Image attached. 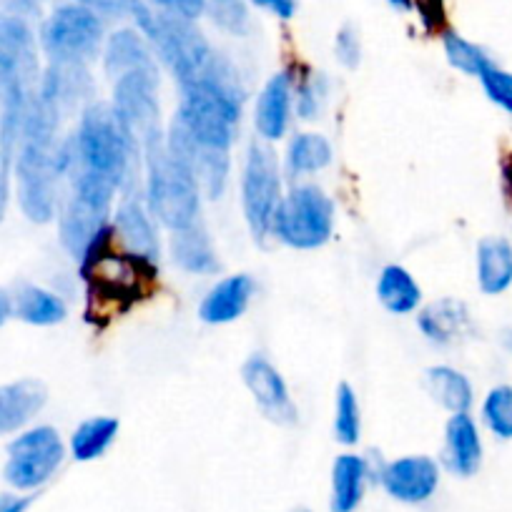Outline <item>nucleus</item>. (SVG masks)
I'll return each instance as SVG.
<instances>
[{"label":"nucleus","instance_id":"10","mask_svg":"<svg viewBox=\"0 0 512 512\" xmlns=\"http://www.w3.org/2000/svg\"><path fill=\"white\" fill-rule=\"evenodd\" d=\"M116 189L86 176H71V196L61 214V244L73 259H81L98 231L108 224Z\"/></svg>","mask_w":512,"mask_h":512},{"label":"nucleus","instance_id":"47","mask_svg":"<svg viewBox=\"0 0 512 512\" xmlns=\"http://www.w3.org/2000/svg\"><path fill=\"white\" fill-rule=\"evenodd\" d=\"M0 181H8V184H11V179H8V176H3V174H0Z\"/></svg>","mask_w":512,"mask_h":512},{"label":"nucleus","instance_id":"34","mask_svg":"<svg viewBox=\"0 0 512 512\" xmlns=\"http://www.w3.org/2000/svg\"><path fill=\"white\" fill-rule=\"evenodd\" d=\"M206 13L231 36L241 38L251 31V16L244 0H206Z\"/></svg>","mask_w":512,"mask_h":512},{"label":"nucleus","instance_id":"9","mask_svg":"<svg viewBox=\"0 0 512 512\" xmlns=\"http://www.w3.org/2000/svg\"><path fill=\"white\" fill-rule=\"evenodd\" d=\"M282 199L277 154L264 141H251L244 179H241V201H244L246 224L256 241H264L272 234L274 216H277Z\"/></svg>","mask_w":512,"mask_h":512},{"label":"nucleus","instance_id":"21","mask_svg":"<svg viewBox=\"0 0 512 512\" xmlns=\"http://www.w3.org/2000/svg\"><path fill=\"white\" fill-rule=\"evenodd\" d=\"M151 211L146 209V204L141 201V196L128 194L121 201L116 211V234L121 236V241L126 244L128 251L134 254L146 256V259H154L159 256V241H156V229L151 224Z\"/></svg>","mask_w":512,"mask_h":512},{"label":"nucleus","instance_id":"6","mask_svg":"<svg viewBox=\"0 0 512 512\" xmlns=\"http://www.w3.org/2000/svg\"><path fill=\"white\" fill-rule=\"evenodd\" d=\"M134 21L149 41L151 51L169 66V71L174 73L179 83L191 81L214 56L209 41L194 26V21L171 16V13L151 11L149 6L141 8Z\"/></svg>","mask_w":512,"mask_h":512},{"label":"nucleus","instance_id":"11","mask_svg":"<svg viewBox=\"0 0 512 512\" xmlns=\"http://www.w3.org/2000/svg\"><path fill=\"white\" fill-rule=\"evenodd\" d=\"M66 457L61 435L53 427L41 425L21 432L8 445V460L3 467V477L11 487L21 492L38 490L46 485Z\"/></svg>","mask_w":512,"mask_h":512},{"label":"nucleus","instance_id":"32","mask_svg":"<svg viewBox=\"0 0 512 512\" xmlns=\"http://www.w3.org/2000/svg\"><path fill=\"white\" fill-rule=\"evenodd\" d=\"M442 46H445V56L447 61H450V66L457 68L460 73H465V76L477 78L492 63V58L487 56L485 48L462 38L460 33H455L452 28L442 36Z\"/></svg>","mask_w":512,"mask_h":512},{"label":"nucleus","instance_id":"43","mask_svg":"<svg viewBox=\"0 0 512 512\" xmlns=\"http://www.w3.org/2000/svg\"><path fill=\"white\" fill-rule=\"evenodd\" d=\"M13 317V297L6 292V289H0V327Z\"/></svg>","mask_w":512,"mask_h":512},{"label":"nucleus","instance_id":"2","mask_svg":"<svg viewBox=\"0 0 512 512\" xmlns=\"http://www.w3.org/2000/svg\"><path fill=\"white\" fill-rule=\"evenodd\" d=\"M116 226L106 224L83 251L81 279L86 282V319L106 324L131 312L159 287V267L154 259L116 249Z\"/></svg>","mask_w":512,"mask_h":512},{"label":"nucleus","instance_id":"26","mask_svg":"<svg viewBox=\"0 0 512 512\" xmlns=\"http://www.w3.org/2000/svg\"><path fill=\"white\" fill-rule=\"evenodd\" d=\"M171 259L184 272L191 274H211L219 269V259H216L214 249H211L209 236L196 224L189 226V229L174 231V239H171Z\"/></svg>","mask_w":512,"mask_h":512},{"label":"nucleus","instance_id":"20","mask_svg":"<svg viewBox=\"0 0 512 512\" xmlns=\"http://www.w3.org/2000/svg\"><path fill=\"white\" fill-rule=\"evenodd\" d=\"M254 294V279L249 274H234L226 277L211 289L199 307L201 322L206 324H229L236 322L246 312Z\"/></svg>","mask_w":512,"mask_h":512},{"label":"nucleus","instance_id":"33","mask_svg":"<svg viewBox=\"0 0 512 512\" xmlns=\"http://www.w3.org/2000/svg\"><path fill=\"white\" fill-rule=\"evenodd\" d=\"M482 420L487 430L500 440H512V387L510 384H497L487 392L482 402Z\"/></svg>","mask_w":512,"mask_h":512},{"label":"nucleus","instance_id":"45","mask_svg":"<svg viewBox=\"0 0 512 512\" xmlns=\"http://www.w3.org/2000/svg\"><path fill=\"white\" fill-rule=\"evenodd\" d=\"M387 3H390L395 11H402V13L412 11V0H387Z\"/></svg>","mask_w":512,"mask_h":512},{"label":"nucleus","instance_id":"42","mask_svg":"<svg viewBox=\"0 0 512 512\" xmlns=\"http://www.w3.org/2000/svg\"><path fill=\"white\" fill-rule=\"evenodd\" d=\"M500 176H502V191H505L507 204L512 206V151H507L500 161Z\"/></svg>","mask_w":512,"mask_h":512},{"label":"nucleus","instance_id":"39","mask_svg":"<svg viewBox=\"0 0 512 512\" xmlns=\"http://www.w3.org/2000/svg\"><path fill=\"white\" fill-rule=\"evenodd\" d=\"M161 13H171V16L186 18V21H196L206 13V0H151Z\"/></svg>","mask_w":512,"mask_h":512},{"label":"nucleus","instance_id":"16","mask_svg":"<svg viewBox=\"0 0 512 512\" xmlns=\"http://www.w3.org/2000/svg\"><path fill=\"white\" fill-rule=\"evenodd\" d=\"M103 66L113 81L128 76V73H146V76L159 78L149 41L144 38V33H136L131 28H121L108 36L106 46H103Z\"/></svg>","mask_w":512,"mask_h":512},{"label":"nucleus","instance_id":"35","mask_svg":"<svg viewBox=\"0 0 512 512\" xmlns=\"http://www.w3.org/2000/svg\"><path fill=\"white\" fill-rule=\"evenodd\" d=\"M477 78H480L485 96L512 116V73L490 63Z\"/></svg>","mask_w":512,"mask_h":512},{"label":"nucleus","instance_id":"4","mask_svg":"<svg viewBox=\"0 0 512 512\" xmlns=\"http://www.w3.org/2000/svg\"><path fill=\"white\" fill-rule=\"evenodd\" d=\"M139 146L126 134L108 103H91L81 113L76 134L61 146V174L86 176L121 189L131 181Z\"/></svg>","mask_w":512,"mask_h":512},{"label":"nucleus","instance_id":"7","mask_svg":"<svg viewBox=\"0 0 512 512\" xmlns=\"http://www.w3.org/2000/svg\"><path fill=\"white\" fill-rule=\"evenodd\" d=\"M38 41L51 63L88 66L103 46V21L96 11L78 0H66L58 3L43 21Z\"/></svg>","mask_w":512,"mask_h":512},{"label":"nucleus","instance_id":"41","mask_svg":"<svg viewBox=\"0 0 512 512\" xmlns=\"http://www.w3.org/2000/svg\"><path fill=\"white\" fill-rule=\"evenodd\" d=\"M36 497H16V495H0V512H26L33 505Z\"/></svg>","mask_w":512,"mask_h":512},{"label":"nucleus","instance_id":"28","mask_svg":"<svg viewBox=\"0 0 512 512\" xmlns=\"http://www.w3.org/2000/svg\"><path fill=\"white\" fill-rule=\"evenodd\" d=\"M425 384L430 395L435 397V402H440L445 410H450L452 415H460V412H470L472 407V384L457 369L445 367H430L425 372Z\"/></svg>","mask_w":512,"mask_h":512},{"label":"nucleus","instance_id":"12","mask_svg":"<svg viewBox=\"0 0 512 512\" xmlns=\"http://www.w3.org/2000/svg\"><path fill=\"white\" fill-rule=\"evenodd\" d=\"M156 86H159V78L146 76V73H128L118 78L113 86V111L139 149L161 136Z\"/></svg>","mask_w":512,"mask_h":512},{"label":"nucleus","instance_id":"5","mask_svg":"<svg viewBox=\"0 0 512 512\" xmlns=\"http://www.w3.org/2000/svg\"><path fill=\"white\" fill-rule=\"evenodd\" d=\"M146 204L171 231L189 229L199 216V186L189 171L169 154L166 136H156L144 146Z\"/></svg>","mask_w":512,"mask_h":512},{"label":"nucleus","instance_id":"46","mask_svg":"<svg viewBox=\"0 0 512 512\" xmlns=\"http://www.w3.org/2000/svg\"><path fill=\"white\" fill-rule=\"evenodd\" d=\"M289 512H312V510H309V507H294V510H289Z\"/></svg>","mask_w":512,"mask_h":512},{"label":"nucleus","instance_id":"40","mask_svg":"<svg viewBox=\"0 0 512 512\" xmlns=\"http://www.w3.org/2000/svg\"><path fill=\"white\" fill-rule=\"evenodd\" d=\"M256 8H262V11H269L272 16L282 18V21H289V18L297 16L299 0H251Z\"/></svg>","mask_w":512,"mask_h":512},{"label":"nucleus","instance_id":"13","mask_svg":"<svg viewBox=\"0 0 512 512\" xmlns=\"http://www.w3.org/2000/svg\"><path fill=\"white\" fill-rule=\"evenodd\" d=\"M166 149L189 171L191 179L196 181L199 189L206 191V196L219 199L224 194L226 176H229V151L199 144V141L186 134L184 126L176 118L169 123Z\"/></svg>","mask_w":512,"mask_h":512},{"label":"nucleus","instance_id":"36","mask_svg":"<svg viewBox=\"0 0 512 512\" xmlns=\"http://www.w3.org/2000/svg\"><path fill=\"white\" fill-rule=\"evenodd\" d=\"M412 11H417L427 36H445L450 31L447 18V0H412Z\"/></svg>","mask_w":512,"mask_h":512},{"label":"nucleus","instance_id":"15","mask_svg":"<svg viewBox=\"0 0 512 512\" xmlns=\"http://www.w3.org/2000/svg\"><path fill=\"white\" fill-rule=\"evenodd\" d=\"M379 482L387 495L407 505L427 502L440 485V467L427 455H407L384 465Z\"/></svg>","mask_w":512,"mask_h":512},{"label":"nucleus","instance_id":"30","mask_svg":"<svg viewBox=\"0 0 512 512\" xmlns=\"http://www.w3.org/2000/svg\"><path fill=\"white\" fill-rule=\"evenodd\" d=\"M332 161V146L319 134H299L294 136L287 151L289 174H314L329 166Z\"/></svg>","mask_w":512,"mask_h":512},{"label":"nucleus","instance_id":"38","mask_svg":"<svg viewBox=\"0 0 512 512\" xmlns=\"http://www.w3.org/2000/svg\"><path fill=\"white\" fill-rule=\"evenodd\" d=\"M78 3H83L91 11H96L98 16L106 18H134L146 6L144 0H78Z\"/></svg>","mask_w":512,"mask_h":512},{"label":"nucleus","instance_id":"17","mask_svg":"<svg viewBox=\"0 0 512 512\" xmlns=\"http://www.w3.org/2000/svg\"><path fill=\"white\" fill-rule=\"evenodd\" d=\"M294 76L289 71L274 73L256 101L254 126L264 141H277L287 134L289 116H292Z\"/></svg>","mask_w":512,"mask_h":512},{"label":"nucleus","instance_id":"27","mask_svg":"<svg viewBox=\"0 0 512 512\" xmlns=\"http://www.w3.org/2000/svg\"><path fill=\"white\" fill-rule=\"evenodd\" d=\"M377 297L382 307L392 314H412L422 302V289L417 279L400 264L384 267L377 282Z\"/></svg>","mask_w":512,"mask_h":512},{"label":"nucleus","instance_id":"1","mask_svg":"<svg viewBox=\"0 0 512 512\" xmlns=\"http://www.w3.org/2000/svg\"><path fill=\"white\" fill-rule=\"evenodd\" d=\"M61 108L63 101L56 86L51 78L43 76L13 156L18 204L33 224H48L56 214V191L61 176V146H56V131Z\"/></svg>","mask_w":512,"mask_h":512},{"label":"nucleus","instance_id":"37","mask_svg":"<svg viewBox=\"0 0 512 512\" xmlns=\"http://www.w3.org/2000/svg\"><path fill=\"white\" fill-rule=\"evenodd\" d=\"M334 53H337L339 63L344 68H357L362 61V41H359V31L352 23H344L339 28L337 38H334Z\"/></svg>","mask_w":512,"mask_h":512},{"label":"nucleus","instance_id":"14","mask_svg":"<svg viewBox=\"0 0 512 512\" xmlns=\"http://www.w3.org/2000/svg\"><path fill=\"white\" fill-rule=\"evenodd\" d=\"M241 379H244L251 395H254L259 410L269 420L277 422V425H294L297 422L299 412L294 407L292 395H289L287 382H284L279 369L267 357L254 354V357L246 359L244 367H241Z\"/></svg>","mask_w":512,"mask_h":512},{"label":"nucleus","instance_id":"3","mask_svg":"<svg viewBox=\"0 0 512 512\" xmlns=\"http://www.w3.org/2000/svg\"><path fill=\"white\" fill-rule=\"evenodd\" d=\"M179 86L181 103L174 113L176 121L199 144L229 151L244 101V88L234 66L214 53L191 81Z\"/></svg>","mask_w":512,"mask_h":512},{"label":"nucleus","instance_id":"18","mask_svg":"<svg viewBox=\"0 0 512 512\" xmlns=\"http://www.w3.org/2000/svg\"><path fill=\"white\" fill-rule=\"evenodd\" d=\"M445 467L457 477H472L482 465V440L470 412L452 415L445 427Z\"/></svg>","mask_w":512,"mask_h":512},{"label":"nucleus","instance_id":"31","mask_svg":"<svg viewBox=\"0 0 512 512\" xmlns=\"http://www.w3.org/2000/svg\"><path fill=\"white\" fill-rule=\"evenodd\" d=\"M362 435V417H359V400L352 384L342 382L334 395V437L342 445L352 447Z\"/></svg>","mask_w":512,"mask_h":512},{"label":"nucleus","instance_id":"25","mask_svg":"<svg viewBox=\"0 0 512 512\" xmlns=\"http://www.w3.org/2000/svg\"><path fill=\"white\" fill-rule=\"evenodd\" d=\"M367 465L364 457L339 455L332 467V512H354L364 497V485H367Z\"/></svg>","mask_w":512,"mask_h":512},{"label":"nucleus","instance_id":"8","mask_svg":"<svg viewBox=\"0 0 512 512\" xmlns=\"http://www.w3.org/2000/svg\"><path fill=\"white\" fill-rule=\"evenodd\" d=\"M334 231V204L317 186H297L279 204L272 234L294 249H317Z\"/></svg>","mask_w":512,"mask_h":512},{"label":"nucleus","instance_id":"19","mask_svg":"<svg viewBox=\"0 0 512 512\" xmlns=\"http://www.w3.org/2000/svg\"><path fill=\"white\" fill-rule=\"evenodd\" d=\"M48 390L41 379H18L0 384V435H11L26 427L46 407Z\"/></svg>","mask_w":512,"mask_h":512},{"label":"nucleus","instance_id":"44","mask_svg":"<svg viewBox=\"0 0 512 512\" xmlns=\"http://www.w3.org/2000/svg\"><path fill=\"white\" fill-rule=\"evenodd\" d=\"M16 8H11L13 13H21V16H28V13H36L38 8L43 6V0H13Z\"/></svg>","mask_w":512,"mask_h":512},{"label":"nucleus","instance_id":"24","mask_svg":"<svg viewBox=\"0 0 512 512\" xmlns=\"http://www.w3.org/2000/svg\"><path fill=\"white\" fill-rule=\"evenodd\" d=\"M13 314L33 327H53L66 319L68 307L58 294L36 284H21L13 294Z\"/></svg>","mask_w":512,"mask_h":512},{"label":"nucleus","instance_id":"22","mask_svg":"<svg viewBox=\"0 0 512 512\" xmlns=\"http://www.w3.org/2000/svg\"><path fill=\"white\" fill-rule=\"evenodd\" d=\"M477 284L487 297H500L512 287V244L505 236H485L477 244Z\"/></svg>","mask_w":512,"mask_h":512},{"label":"nucleus","instance_id":"23","mask_svg":"<svg viewBox=\"0 0 512 512\" xmlns=\"http://www.w3.org/2000/svg\"><path fill=\"white\" fill-rule=\"evenodd\" d=\"M467 324H470V314H467L465 302L450 297L427 304L417 317L420 332L437 344H450L465 332Z\"/></svg>","mask_w":512,"mask_h":512},{"label":"nucleus","instance_id":"29","mask_svg":"<svg viewBox=\"0 0 512 512\" xmlns=\"http://www.w3.org/2000/svg\"><path fill=\"white\" fill-rule=\"evenodd\" d=\"M118 420L116 417H91V420L81 422L76 432L71 435V455L76 462H91L98 460L103 452L111 447V442L118 435Z\"/></svg>","mask_w":512,"mask_h":512}]
</instances>
